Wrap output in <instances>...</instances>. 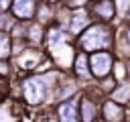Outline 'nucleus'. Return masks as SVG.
<instances>
[{"label":"nucleus","mask_w":130,"mask_h":122,"mask_svg":"<svg viewBox=\"0 0 130 122\" xmlns=\"http://www.w3.org/2000/svg\"><path fill=\"white\" fill-rule=\"evenodd\" d=\"M106 45H110V30L104 24H93L81 35V47L85 51H98Z\"/></svg>","instance_id":"1"},{"label":"nucleus","mask_w":130,"mask_h":122,"mask_svg":"<svg viewBox=\"0 0 130 122\" xmlns=\"http://www.w3.org/2000/svg\"><path fill=\"white\" fill-rule=\"evenodd\" d=\"M49 96V83H47V77L43 75H35V77H28L24 81V98L28 104L37 106L41 104L45 98Z\"/></svg>","instance_id":"2"},{"label":"nucleus","mask_w":130,"mask_h":122,"mask_svg":"<svg viewBox=\"0 0 130 122\" xmlns=\"http://www.w3.org/2000/svg\"><path fill=\"white\" fill-rule=\"evenodd\" d=\"M110 69H112V55L104 51H93V55L89 57V71L98 79H102L110 73Z\"/></svg>","instance_id":"3"},{"label":"nucleus","mask_w":130,"mask_h":122,"mask_svg":"<svg viewBox=\"0 0 130 122\" xmlns=\"http://www.w3.org/2000/svg\"><path fill=\"white\" fill-rule=\"evenodd\" d=\"M12 12L16 18H32L35 0H12Z\"/></svg>","instance_id":"4"},{"label":"nucleus","mask_w":130,"mask_h":122,"mask_svg":"<svg viewBox=\"0 0 130 122\" xmlns=\"http://www.w3.org/2000/svg\"><path fill=\"white\" fill-rule=\"evenodd\" d=\"M57 112H59V120L61 122H79V118H77V102H73V100L63 102Z\"/></svg>","instance_id":"5"},{"label":"nucleus","mask_w":130,"mask_h":122,"mask_svg":"<svg viewBox=\"0 0 130 122\" xmlns=\"http://www.w3.org/2000/svg\"><path fill=\"white\" fill-rule=\"evenodd\" d=\"M104 120L106 122H120L124 118V108L114 100V102H106L104 104Z\"/></svg>","instance_id":"6"},{"label":"nucleus","mask_w":130,"mask_h":122,"mask_svg":"<svg viewBox=\"0 0 130 122\" xmlns=\"http://www.w3.org/2000/svg\"><path fill=\"white\" fill-rule=\"evenodd\" d=\"M95 114H98L95 104H91V102H81V120H83V122H91V120L95 118Z\"/></svg>","instance_id":"7"},{"label":"nucleus","mask_w":130,"mask_h":122,"mask_svg":"<svg viewBox=\"0 0 130 122\" xmlns=\"http://www.w3.org/2000/svg\"><path fill=\"white\" fill-rule=\"evenodd\" d=\"M85 24H87V14H85V12L73 14V18H71V30H73V33H79Z\"/></svg>","instance_id":"8"},{"label":"nucleus","mask_w":130,"mask_h":122,"mask_svg":"<svg viewBox=\"0 0 130 122\" xmlns=\"http://www.w3.org/2000/svg\"><path fill=\"white\" fill-rule=\"evenodd\" d=\"M114 10H116V8H114V4H112V2H102L100 6H95L98 16H102V18H106V20L114 16Z\"/></svg>","instance_id":"9"},{"label":"nucleus","mask_w":130,"mask_h":122,"mask_svg":"<svg viewBox=\"0 0 130 122\" xmlns=\"http://www.w3.org/2000/svg\"><path fill=\"white\" fill-rule=\"evenodd\" d=\"M87 63H89V59L85 55H77V59H75V71H77V75H81V77L89 75L87 73Z\"/></svg>","instance_id":"10"},{"label":"nucleus","mask_w":130,"mask_h":122,"mask_svg":"<svg viewBox=\"0 0 130 122\" xmlns=\"http://www.w3.org/2000/svg\"><path fill=\"white\" fill-rule=\"evenodd\" d=\"M114 100L116 102H128L130 100V83H124L118 89H114Z\"/></svg>","instance_id":"11"},{"label":"nucleus","mask_w":130,"mask_h":122,"mask_svg":"<svg viewBox=\"0 0 130 122\" xmlns=\"http://www.w3.org/2000/svg\"><path fill=\"white\" fill-rule=\"evenodd\" d=\"M10 55V39L6 33H0V59H6Z\"/></svg>","instance_id":"12"},{"label":"nucleus","mask_w":130,"mask_h":122,"mask_svg":"<svg viewBox=\"0 0 130 122\" xmlns=\"http://www.w3.org/2000/svg\"><path fill=\"white\" fill-rule=\"evenodd\" d=\"M118 4H120V12H126V10H128L130 0H118Z\"/></svg>","instance_id":"13"},{"label":"nucleus","mask_w":130,"mask_h":122,"mask_svg":"<svg viewBox=\"0 0 130 122\" xmlns=\"http://www.w3.org/2000/svg\"><path fill=\"white\" fill-rule=\"evenodd\" d=\"M8 2H10V0H0V10H4V8L8 6Z\"/></svg>","instance_id":"14"},{"label":"nucleus","mask_w":130,"mask_h":122,"mask_svg":"<svg viewBox=\"0 0 130 122\" xmlns=\"http://www.w3.org/2000/svg\"><path fill=\"white\" fill-rule=\"evenodd\" d=\"M128 45H130V33H128Z\"/></svg>","instance_id":"15"},{"label":"nucleus","mask_w":130,"mask_h":122,"mask_svg":"<svg viewBox=\"0 0 130 122\" xmlns=\"http://www.w3.org/2000/svg\"><path fill=\"white\" fill-rule=\"evenodd\" d=\"M49 2H53V0H49Z\"/></svg>","instance_id":"16"}]
</instances>
